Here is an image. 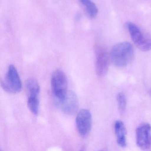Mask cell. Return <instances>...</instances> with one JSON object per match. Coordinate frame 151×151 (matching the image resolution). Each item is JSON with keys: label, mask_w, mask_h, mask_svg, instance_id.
<instances>
[{"label": "cell", "mask_w": 151, "mask_h": 151, "mask_svg": "<svg viewBox=\"0 0 151 151\" xmlns=\"http://www.w3.org/2000/svg\"><path fill=\"white\" fill-rule=\"evenodd\" d=\"M134 48L128 42H123L115 45L110 54L113 64L118 68H124L131 62L134 56Z\"/></svg>", "instance_id": "obj_1"}, {"label": "cell", "mask_w": 151, "mask_h": 151, "mask_svg": "<svg viewBox=\"0 0 151 151\" xmlns=\"http://www.w3.org/2000/svg\"><path fill=\"white\" fill-rule=\"evenodd\" d=\"M131 38L136 46L144 52L151 50V37L143 32L138 27L131 22L127 23Z\"/></svg>", "instance_id": "obj_2"}, {"label": "cell", "mask_w": 151, "mask_h": 151, "mask_svg": "<svg viewBox=\"0 0 151 151\" xmlns=\"http://www.w3.org/2000/svg\"><path fill=\"white\" fill-rule=\"evenodd\" d=\"M52 91L55 101L61 100L68 92V82L64 72L56 70L52 76L51 80Z\"/></svg>", "instance_id": "obj_3"}, {"label": "cell", "mask_w": 151, "mask_h": 151, "mask_svg": "<svg viewBox=\"0 0 151 151\" xmlns=\"http://www.w3.org/2000/svg\"><path fill=\"white\" fill-rule=\"evenodd\" d=\"M3 89L11 93H17L22 90V83L14 66L10 65L4 80L1 82Z\"/></svg>", "instance_id": "obj_4"}, {"label": "cell", "mask_w": 151, "mask_h": 151, "mask_svg": "<svg viewBox=\"0 0 151 151\" xmlns=\"http://www.w3.org/2000/svg\"><path fill=\"white\" fill-rule=\"evenodd\" d=\"M55 105L64 114L73 115L78 108V100L75 92L68 91L65 97L61 100L55 101Z\"/></svg>", "instance_id": "obj_5"}, {"label": "cell", "mask_w": 151, "mask_h": 151, "mask_svg": "<svg viewBox=\"0 0 151 151\" xmlns=\"http://www.w3.org/2000/svg\"><path fill=\"white\" fill-rule=\"evenodd\" d=\"M136 143L142 150L151 147V126L149 124L143 123L136 130Z\"/></svg>", "instance_id": "obj_6"}, {"label": "cell", "mask_w": 151, "mask_h": 151, "mask_svg": "<svg viewBox=\"0 0 151 151\" xmlns=\"http://www.w3.org/2000/svg\"><path fill=\"white\" fill-rule=\"evenodd\" d=\"M76 124L80 136L86 137L91 129L92 116L91 112L86 109L80 110L76 118Z\"/></svg>", "instance_id": "obj_7"}, {"label": "cell", "mask_w": 151, "mask_h": 151, "mask_svg": "<svg viewBox=\"0 0 151 151\" xmlns=\"http://www.w3.org/2000/svg\"><path fill=\"white\" fill-rule=\"evenodd\" d=\"M96 70L99 76H105L107 73L110 62V55L105 48L97 47L96 50Z\"/></svg>", "instance_id": "obj_8"}, {"label": "cell", "mask_w": 151, "mask_h": 151, "mask_svg": "<svg viewBox=\"0 0 151 151\" xmlns=\"http://www.w3.org/2000/svg\"><path fill=\"white\" fill-rule=\"evenodd\" d=\"M114 130L117 144L122 147L126 146V129L124 124L121 121H116L114 124Z\"/></svg>", "instance_id": "obj_9"}, {"label": "cell", "mask_w": 151, "mask_h": 151, "mask_svg": "<svg viewBox=\"0 0 151 151\" xmlns=\"http://www.w3.org/2000/svg\"><path fill=\"white\" fill-rule=\"evenodd\" d=\"M90 17L94 18L97 16L98 9L95 4L91 0H78Z\"/></svg>", "instance_id": "obj_10"}, {"label": "cell", "mask_w": 151, "mask_h": 151, "mask_svg": "<svg viewBox=\"0 0 151 151\" xmlns=\"http://www.w3.org/2000/svg\"><path fill=\"white\" fill-rule=\"evenodd\" d=\"M28 106L30 110L35 115L38 113L39 109V99L38 93H29Z\"/></svg>", "instance_id": "obj_11"}, {"label": "cell", "mask_w": 151, "mask_h": 151, "mask_svg": "<svg viewBox=\"0 0 151 151\" xmlns=\"http://www.w3.org/2000/svg\"><path fill=\"white\" fill-rule=\"evenodd\" d=\"M26 85L29 93H40V87L36 79L33 78L28 79L26 81Z\"/></svg>", "instance_id": "obj_12"}, {"label": "cell", "mask_w": 151, "mask_h": 151, "mask_svg": "<svg viewBox=\"0 0 151 151\" xmlns=\"http://www.w3.org/2000/svg\"><path fill=\"white\" fill-rule=\"evenodd\" d=\"M116 99L119 111L122 114L125 111L126 107V100L125 95L123 93H119Z\"/></svg>", "instance_id": "obj_13"}, {"label": "cell", "mask_w": 151, "mask_h": 151, "mask_svg": "<svg viewBox=\"0 0 151 151\" xmlns=\"http://www.w3.org/2000/svg\"></svg>", "instance_id": "obj_14"}]
</instances>
